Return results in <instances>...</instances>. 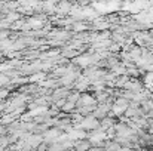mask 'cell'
<instances>
[{"mask_svg": "<svg viewBox=\"0 0 153 151\" xmlns=\"http://www.w3.org/2000/svg\"><path fill=\"white\" fill-rule=\"evenodd\" d=\"M91 86V80L85 76H80L76 82H74V91H77L79 94H85L88 91V88Z\"/></svg>", "mask_w": 153, "mask_h": 151, "instance_id": "2", "label": "cell"}, {"mask_svg": "<svg viewBox=\"0 0 153 151\" xmlns=\"http://www.w3.org/2000/svg\"><path fill=\"white\" fill-rule=\"evenodd\" d=\"M15 120H18V119H16L13 114H4V113H3V116L0 117V124L6 127V126H9L10 123H13Z\"/></svg>", "mask_w": 153, "mask_h": 151, "instance_id": "8", "label": "cell"}, {"mask_svg": "<svg viewBox=\"0 0 153 151\" xmlns=\"http://www.w3.org/2000/svg\"><path fill=\"white\" fill-rule=\"evenodd\" d=\"M89 148H91V144L88 142V139L77 141V142H74V145H73V151H89Z\"/></svg>", "mask_w": 153, "mask_h": 151, "instance_id": "5", "label": "cell"}, {"mask_svg": "<svg viewBox=\"0 0 153 151\" xmlns=\"http://www.w3.org/2000/svg\"><path fill=\"white\" fill-rule=\"evenodd\" d=\"M70 30H71L73 34H80V33L89 31V25H88L85 21H76V22L70 27Z\"/></svg>", "mask_w": 153, "mask_h": 151, "instance_id": "3", "label": "cell"}, {"mask_svg": "<svg viewBox=\"0 0 153 151\" xmlns=\"http://www.w3.org/2000/svg\"><path fill=\"white\" fill-rule=\"evenodd\" d=\"M59 111H61V113H64V114H68V116H70V114H73V113L76 111V104H73V102H68V101H67V102L62 105V108H61Z\"/></svg>", "mask_w": 153, "mask_h": 151, "instance_id": "9", "label": "cell"}, {"mask_svg": "<svg viewBox=\"0 0 153 151\" xmlns=\"http://www.w3.org/2000/svg\"><path fill=\"white\" fill-rule=\"evenodd\" d=\"M116 77H120V76H126V68L123 67V65H117V67H114V68H111L110 70Z\"/></svg>", "mask_w": 153, "mask_h": 151, "instance_id": "10", "label": "cell"}, {"mask_svg": "<svg viewBox=\"0 0 153 151\" xmlns=\"http://www.w3.org/2000/svg\"><path fill=\"white\" fill-rule=\"evenodd\" d=\"M128 53H129V56H131L132 62H135L138 58H141V48H138L137 45H132V46H131V49L128 50Z\"/></svg>", "mask_w": 153, "mask_h": 151, "instance_id": "7", "label": "cell"}, {"mask_svg": "<svg viewBox=\"0 0 153 151\" xmlns=\"http://www.w3.org/2000/svg\"><path fill=\"white\" fill-rule=\"evenodd\" d=\"M27 79H28V85H39L40 82H43L45 79H48V74L45 71H37V73L28 76Z\"/></svg>", "mask_w": 153, "mask_h": 151, "instance_id": "4", "label": "cell"}, {"mask_svg": "<svg viewBox=\"0 0 153 151\" xmlns=\"http://www.w3.org/2000/svg\"><path fill=\"white\" fill-rule=\"evenodd\" d=\"M113 104L117 105V107H122V108H128V107H129V101L123 99V98H116Z\"/></svg>", "mask_w": 153, "mask_h": 151, "instance_id": "12", "label": "cell"}, {"mask_svg": "<svg viewBox=\"0 0 153 151\" xmlns=\"http://www.w3.org/2000/svg\"><path fill=\"white\" fill-rule=\"evenodd\" d=\"M80 95H82V94H79L77 91H74V89H73V91H70V94H68V96H67V101H68V102L76 104L77 101L80 99Z\"/></svg>", "mask_w": 153, "mask_h": 151, "instance_id": "11", "label": "cell"}, {"mask_svg": "<svg viewBox=\"0 0 153 151\" xmlns=\"http://www.w3.org/2000/svg\"><path fill=\"white\" fill-rule=\"evenodd\" d=\"M114 124H116V122L113 120V117H105V119L100 120V129H102L104 132L108 130L110 127H113Z\"/></svg>", "mask_w": 153, "mask_h": 151, "instance_id": "6", "label": "cell"}, {"mask_svg": "<svg viewBox=\"0 0 153 151\" xmlns=\"http://www.w3.org/2000/svg\"><path fill=\"white\" fill-rule=\"evenodd\" d=\"M73 127H76V129H82V130H85V132H88V130L92 132V130H95V129L100 127V120H97V119L91 114V116L83 117V120L80 122V124L73 126Z\"/></svg>", "mask_w": 153, "mask_h": 151, "instance_id": "1", "label": "cell"}, {"mask_svg": "<svg viewBox=\"0 0 153 151\" xmlns=\"http://www.w3.org/2000/svg\"><path fill=\"white\" fill-rule=\"evenodd\" d=\"M119 151H134V150H131V148H120Z\"/></svg>", "mask_w": 153, "mask_h": 151, "instance_id": "13", "label": "cell"}]
</instances>
